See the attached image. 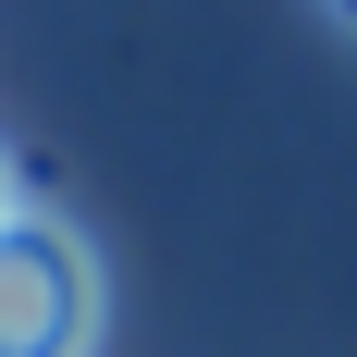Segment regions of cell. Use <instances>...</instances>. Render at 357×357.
I'll list each match as a JSON object with an SVG mask.
<instances>
[{
	"mask_svg": "<svg viewBox=\"0 0 357 357\" xmlns=\"http://www.w3.org/2000/svg\"><path fill=\"white\" fill-rule=\"evenodd\" d=\"M13 210H25V185H13V148H0V222H13Z\"/></svg>",
	"mask_w": 357,
	"mask_h": 357,
	"instance_id": "2",
	"label": "cell"
},
{
	"mask_svg": "<svg viewBox=\"0 0 357 357\" xmlns=\"http://www.w3.org/2000/svg\"><path fill=\"white\" fill-rule=\"evenodd\" d=\"M333 25H357V0H333Z\"/></svg>",
	"mask_w": 357,
	"mask_h": 357,
	"instance_id": "3",
	"label": "cell"
},
{
	"mask_svg": "<svg viewBox=\"0 0 357 357\" xmlns=\"http://www.w3.org/2000/svg\"><path fill=\"white\" fill-rule=\"evenodd\" d=\"M99 345V247L62 210L0 222V357H86Z\"/></svg>",
	"mask_w": 357,
	"mask_h": 357,
	"instance_id": "1",
	"label": "cell"
}]
</instances>
